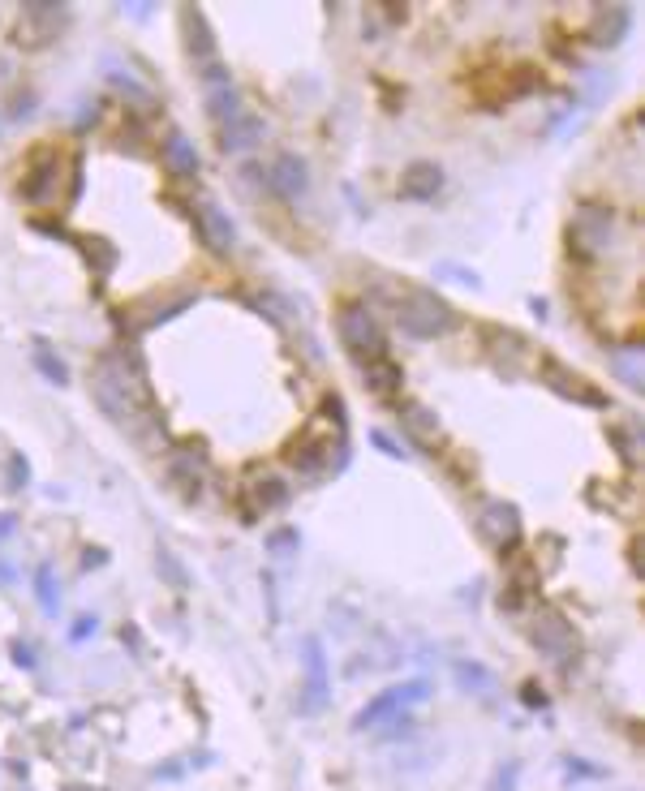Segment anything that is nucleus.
I'll use <instances>...</instances> for the list:
<instances>
[{"instance_id": "nucleus-1", "label": "nucleus", "mask_w": 645, "mask_h": 791, "mask_svg": "<svg viewBox=\"0 0 645 791\" xmlns=\"http://www.w3.org/2000/svg\"><path fill=\"white\" fill-rule=\"evenodd\" d=\"M91 392H95V405L104 409L112 422H138L142 409H147V383H142V370L125 366V357H99Z\"/></svg>"}, {"instance_id": "nucleus-2", "label": "nucleus", "mask_w": 645, "mask_h": 791, "mask_svg": "<svg viewBox=\"0 0 645 791\" xmlns=\"http://www.w3.org/2000/svg\"><path fill=\"white\" fill-rule=\"evenodd\" d=\"M396 323H400V332H409L418 340H435L456 327V310L430 289H400L396 293Z\"/></svg>"}, {"instance_id": "nucleus-3", "label": "nucleus", "mask_w": 645, "mask_h": 791, "mask_svg": "<svg viewBox=\"0 0 645 791\" xmlns=\"http://www.w3.org/2000/svg\"><path fill=\"white\" fill-rule=\"evenodd\" d=\"M615 241V211L611 207H581L568 224V250L577 258L607 254Z\"/></svg>"}, {"instance_id": "nucleus-4", "label": "nucleus", "mask_w": 645, "mask_h": 791, "mask_svg": "<svg viewBox=\"0 0 645 791\" xmlns=\"http://www.w3.org/2000/svg\"><path fill=\"white\" fill-rule=\"evenodd\" d=\"M336 327H340L344 349H349L357 362H370V357H383V353H387L383 327H379V319H375V314H370L366 306H340Z\"/></svg>"}, {"instance_id": "nucleus-5", "label": "nucleus", "mask_w": 645, "mask_h": 791, "mask_svg": "<svg viewBox=\"0 0 645 791\" xmlns=\"http://www.w3.org/2000/svg\"><path fill=\"white\" fill-rule=\"evenodd\" d=\"M61 168H69V160L61 151L43 147L31 155V164L22 172V198L31 207H52L56 194H61Z\"/></svg>"}, {"instance_id": "nucleus-6", "label": "nucleus", "mask_w": 645, "mask_h": 791, "mask_svg": "<svg viewBox=\"0 0 645 791\" xmlns=\"http://www.w3.org/2000/svg\"><path fill=\"white\" fill-rule=\"evenodd\" d=\"M301 671H306V684H301V714H319L327 706V693H332V680H327V658H323V641L306 637L301 641Z\"/></svg>"}, {"instance_id": "nucleus-7", "label": "nucleus", "mask_w": 645, "mask_h": 791, "mask_svg": "<svg viewBox=\"0 0 645 791\" xmlns=\"http://www.w3.org/2000/svg\"><path fill=\"white\" fill-rule=\"evenodd\" d=\"M418 701H426V680L396 684V688H387V693H379L375 701H370V706H362V710H357L353 727H357V731H370L375 723H383V718H392V714H405L409 706H418Z\"/></svg>"}, {"instance_id": "nucleus-8", "label": "nucleus", "mask_w": 645, "mask_h": 791, "mask_svg": "<svg viewBox=\"0 0 645 791\" xmlns=\"http://www.w3.org/2000/svg\"><path fill=\"white\" fill-rule=\"evenodd\" d=\"M538 370H542V383H547L551 392L577 400V405H590V409H602V405H607V396H602L594 383H585L577 370H568L564 362H555V357H538Z\"/></svg>"}, {"instance_id": "nucleus-9", "label": "nucleus", "mask_w": 645, "mask_h": 791, "mask_svg": "<svg viewBox=\"0 0 645 791\" xmlns=\"http://www.w3.org/2000/svg\"><path fill=\"white\" fill-rule=\"evenodd\" d=\"M478 534L495 546V551H512L521 542V516L508 503H486L478 512Z\"/></svg>"}, {"instance_id": "nucleus-10", "label": "nucleus", "mask_w": 645, "mask_h": 791, "mask_svg": "<svg viewBox=\"0 0 645 791\" xmlns=\"http://www.w3.org/2000/svg\"><path fill=\"white\" fill-rule=\"evenodd\" d=\"M534 641H538V650H547L555 663H568L572 654H577V637H572V624H564L559 615H538V624H534Z\"/></svg>"}, {"instance_id": "nucleus-11", "label": "nucleus", "mask_w": 645, "mask_h": 791, "mask_svg": "<svg viewBox=\"0 0 645 791\" xmlns=\"http://www.w3.org/2000/svg\"><path fill=\"white\" fill-rule=\"evenodd\" d=\"M198 233H203V241L215 250V254H228L237 246V228L233 220H228V211H220L215 203H203L198 207Z\"/></svg>"}, {"instance_id": "nucleus-12", "label": "nucleus", "mask_w": 645, "mask_h": 791, "mask_svg": "<svg viewBox=\"0 0 645 791\" xmlns=\"http://www.w3.org/2000/svg\"><path fill=\"white\" fill-rule=\"evenodd\" d=\"M160 160H164V168H168L177 181L198 177V151H194V142L185 138L181 129H172V134L160 142Z\"/></svg>"}, {"instance_id": "nucleus-13", "label": "nucleus", "mask_w": 645, "mask_h": 791, "mask_svg": "<svg viewBox=\"0 0 645 791\" xmlns=\"http://www.w3.org/2000/svg\"><path fill=\"white\" fill-rule=\"evenodd\" d=\"M181 22H185V31H190V56H194V65L203 69V74L220 69V65H215V43H211V31H207V18H203V13H198V9H185Z\"/></svg>"}, {"instance_id": "nucleus-14", "label": "nucleus", "mask_w": 645, "mask_h": 791, "mask_svg": "<svg viewBox=\"0 0 645 791\" xmlns=\"http://www.w3.org/2000/svg\"><path fill=\"white\" fill-rule=\"evenodd\" d=\"M258 138H263V117H254L250 108L241 112V117H233L228 125H220V147L224 151H250Z\"/></svg>"}, {"instance_id": "nucleus-15", "label": "nucleus", "mask_w": 645, "mask_h": 791, "mask_svg": "<svg viewBox=\"0 0 645 791\" xmlns=\"http://www.w3.org/2000/svg\"><path fill=\"white\" fill-rule=\"evenodd\" d=\"M357 366H362V375H366V383H370V392H379V396L396 392V387L405 383V370H400V366L392 362V353L370 357V362H357Z\"/></svg>"}, {"instance_id": "nucleus-16", "label": "nucleus", "mask_w": 645, "mask_h": 791, "mask_svg": "<svg viewBox=\"0 0 645 791\" xmlns=\"http://www.w3.org/2000/svg\"><path fill=\"white\" fill-rule=\"evenodd\" d=\"M289 460H293V469H297V473H306V478H319V473L332 469V443H319V439L297 443Z\"/></svg>"}, {"instance_id": "nucleus-17", "label": "nucleus", "mask_w": 645, "mask_h": 791, "mask_svg": "<svg viewBox=\"0 0 645 791\" xmlns=\"http://www.w3.org/2000/svg\"><path fill=\"white\" fill-rule=\"evenodd\" d=\"M271 185H276L280 194H289V198L306 194V190H310V181H306V164H301L297 155H280L276 168H271Z\"/></svg>"}, {"instance_id": "nucleus-18", "label": "nucleus", "mask_w": 645, "mask_h": 791, "mask_svg": "<svg viewBox=\"0 0 645 791\" xmlns=\"http://www.w3.org/2000/svg\"><path fill=\"white\" fill-rule=\"evenodd\" d=\"M443 185V172L435 164H413L405 177H400V194L405 198H435Z\"/></svg>"}, {"instance_id": "nucleus-19", "label": "nucleus", "mask_w": 645, "mask_h": 791, "mask_svg": "<svg viewBox=\"0 0 645 791\" xmlns=\"http://www.w3.org/2000/svg\"><path fill=\"white\" fill-rule=\"evenodd\" d=\"M628 31V9L624 5H611V9H598V18L590 26L594 43H620Z\"/></svg>"}, {"instance_id": "nucleus-20", "label": "nucleus", "mask_w": 645, "mask_h": 791, "mask_svg": "<svg viewBox=\"0 0 645 791\" xmlns=\"http://www.w3.org/2000/svg\"><path fill=\"white\" fill-rule=\"evenodd\" d=\"M250 495H254L258 512H271V508H284V503H289V486H284L280 478H263V482L250 486Z\"/></svg>"}, {"instance_id": "nucleus-21", "label": "nucleus", "mask_w": 645, "mask_h": 791, "mask_svg": "<svg viewBox=\"0 0 645 791\" xmlns=\"http://www.w3.org/2000/svg\"><path fill=\"white\" fill-rule=\"evenodd\" d=\"M35 594H39V607L56 615V607H61V594H56V577H52V564H39L35 572Z\"/></svg>"}, {"instance_id": "nucleus-22", "label": "nucleus", "mask_w": 645, "mask_h": 791, "mask_svg": "<svg viewBox=\"0 0 645 791\" xmlns=\"http://www.w3.org/2000/svg\"><path fill=\"white\" fill-rule=\"evenodd\" d=\"M31 357H35V366H39L43 375H48L56 387H65V383H69V366L61 362V357H52V353H48V344H35Z\"/></svg>"}, {"instance_id": "nucleus-23", "label": "nucleus", "mask_w": 645, "mask_h": 791, "mask_svg": "<svg viewBox=\"0 0 645 791\" xmlns=\"http://www.w3.org/2000/svg\"><path fill=\"white\" fill-rule=\"evenodd\" d=\"M456 680H461V684H473V688H482V693H491V688H495L491 671L478 667V663H461V667H456Z\"/></svg>"}, {"instance_id": "nucleus-24", "label": "nucleus", "mask_w": 645, "mask_h": 791, "mask_svg": "<svg viewBox=\"0 0 645 791\" xmlns=\"http://www.w3.org/2000/svg\"><path fill=\"white\" fill-rule=\"evenodd\" d=\"M615 370L624 375L628 387H641V353L637 349H628V357H615Z\"/></svg>"}, {"instance_id": "nucleus-25", "label": "nucleus", "mask_w": 645, "mask_h": 791, "mask_svg": "<svg viewBox=\"0 0 645 791\" xmlns=\"http://www.w3.org/2000/svg\"><path fill=\"white\" fill-rule=\"evenodd\" d=\"M26 478H31V469H26L22 456H9V491H22Z\"/></svg>"}, {"instance_id": "nucleus-26", "label": "nucleus", "mask_w": 645, "mask_h": 791, "mask_svg": "<svg viewBox=\"0 0 645 791\" xmlns=\"http://www.w3.org/2000/svg\"><path fill=\"white\" fill-rule=\"evenodd\" d=\"M405 422L413 430H422V435H426V430H435V417H430L426 409H418V405H405Z\"/></svg>"}, {"instance_id": "nucleus-27", "label": "nucleus", "mask_w": 645, "mask_h": 791, "mask_svg": "<svg viewBox=\"0 0 645 791\" xmlns=\"http://www.w3.org/2000/svg\"><path fill=\"white\" fill-rule=\"evenodd\" d=\"M516 774H521V766H516V761H508V766L495 774V787H491V791H512V787H516Z\"/></svg>"}, {"instance_id": "nucleus-28", "label": "nucleus", "mask_w": 645, "mask_h": 791, "mask_svg": "<svg viewBox=\"0 0 645 791\" xmlns=\"http://www.w3.org/2000/svg\"><path fill=\"white\" fill-rule=\"evenodd\" d=\"M284 546H297V534H276V538H271V551H284Z\"/></svg>"}, {"instance_id": "nucleus-29", "label": "nucleus", "mask_w": 645, "mask_h": 791, "mask_svg": "<svg viewBox=\"0 0 645 791\" xmlns=\"http://www.w3.org/2000/svg\"><path fill=\"white\" fill-rule=\"evenodd\" d=\"M375 443H379V448H383L387 456H405V452H400V448H396V443H392V439H387V435H375Z\"/></svg>"}, {"instance_id": "nucleus-30", "label": "nucleus", "mask_w": 645, "mask_h": 791, "mask_svg": "<svg viewBox=\"0 0 645 791\" xmlns=\"http://www.w3.org/2000/svg\"><path fill=\"white\" fill-rule=\"evenodd\" d=\"M95 628V620H78V628H74V637H86V632Z\"/></svg>"}, {"instance_id": "nucleus-31", "label": "nucleus", "mask_w": 645, "mask_h": 791, "mask_svg": "<svg viewBox=\"0 0 645 791\" xmlns=\"http://www.w3.org/2000/svg\"><path fill=\"white\" fill-rule=\"evenodd\" d=\"M9 529H13V516L5 512V516H0V538H5V534H9Z\"/></svg>"}]
</instances>
